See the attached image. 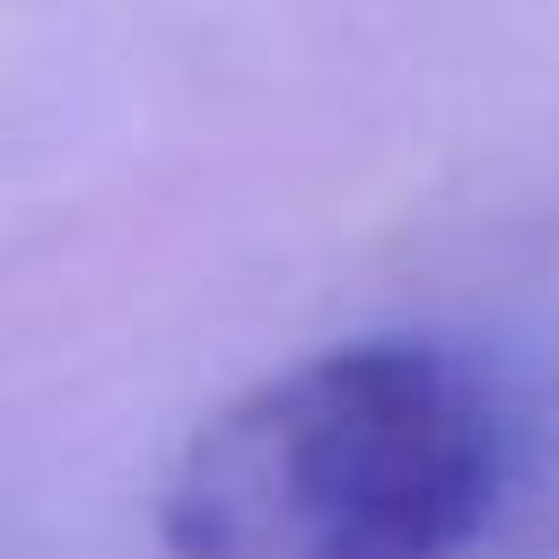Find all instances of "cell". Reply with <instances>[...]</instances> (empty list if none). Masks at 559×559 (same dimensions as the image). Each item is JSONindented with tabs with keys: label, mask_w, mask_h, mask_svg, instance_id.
<instances>
[{
	"label": "cell",
	"mask_w": 559,
	"mask_h": 559,
	"mask_svg": "<svg viewBox=\"0 0 559 559\" xmlns=\"http://www.w3.org/2000/svg\"><path fill=\"white\" fill-rule=\"evenodd\" d=\"M507 480L498 393L437 341H341L210 411L157 489L166 559H454Z\"/></svg>",
	"instance_id": "1"
}]
</instances>
